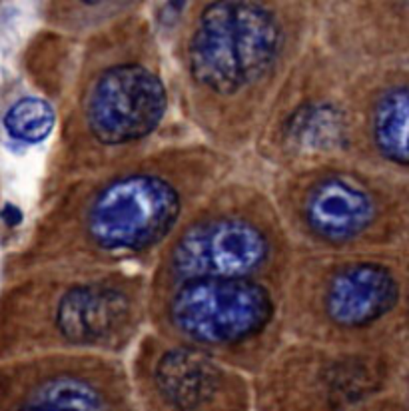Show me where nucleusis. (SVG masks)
Segmentation results:
<instances>
[{
    "label": "nucleus",
    "mask_w": 409,
    "mask_h": 411,
    "mask_svg": "<svg viewBox=\"0 0 409 411\" xmlns=\"http://www.w3.org/2000/svg\"><path fill=\"white\" fill-rule=\"evenodd\" d=\"M280 50L281 26L274 12L250 2H218L196 24L188 60L200 86L230 96L258 82Z\"/></svg>",
    "instance_id": "f257e3e1"
},
{
    "label": "nucleus",
    "mask_w": 409,
    "mask_h": 411,
    "mask_svg": "<svg viewBox=\"0 0 409 411\" xmlns=\"http://www.w3.org/2000/svg\"><path fill=\"white\" fill-rule=\"evenodd\" d=\"M274 314L268 290L246 278L186 280L174 293V327L200 344H234L258 334Z\"/></svg>",
    "instance_id": "f03ea898"
},
{
    "label": "nucleus",
    "mask_w": 409,
    "mask_h": 411,
    "mask_svg": "<svg viewBox=\"0 0 409 411\" xmlns=\"http://www.w3.org/2000/svg\"><path fill=\"white\" fill-rule=\"evenodd\" d=\"M180 208V194L168 180L132 174L96 196L88 210V236L104 249H144L172 230Z\"/></svg>",
    "instance_id": "7ed1b4c3"
},
{
    "label": "nucleus",
    "mask_w": 409,
    "mask_h": 411,
    "mask_svg": "<svg viewBox=\"0 0 409 411\" xmlns=\"http://www.w3.org/2000/svg\"><path fill=\"white\" fill-rule=\"evenodd\" d=\"M160 78L138 64H120L96 80L86 102L90 132L104 144H128L148 136L166 112Z\"/></svg>",
    "instance_id": "20e7f679"
},
{
    "label": "nucleus",
    "mask_w": 409,
    "mask_h": 411,
    "mask_svg": "<svg viewBox=\"0 0 409 411\" xmlns=\"http://www.w3.org/2000/svg\"><path fill=\"white\" fill-rule=\"evenodd\" d=\"M269 258V242L246 220H214L186 232L174 246L170 268L186 280L246 278L262 270Z\"/></svg>",
    "instance_id": "39448f33"
},
{
    "label": "nucleus",
    "mask_w": 409,
    "mask_h": 411,
    "mask_svg": "<svg viewBox=\"0 0 409 411\" xmlns=\"http://www.w3.org/2000/svg\"><path fill=\"white\" fill-rule=\"evenodd\" d=\"M398 298L399 283L393 271L381 264L359 261L332 278L323 295V305L334 324L364 327L388 314Z\"/></svg>",
    "instance_id": "423d86ee"
},
{
    "label": "nucleus",
    "mask_w": 409,
    "mask_h": 411,
    "mask_svg": "<svg viewBox=\"0 0 409 411\" xmlns=\"http://www.w3.org/2000/svg\"><path fill=\"white\" fill-rule=\"evenodd\" d=\"M303 218L315 236L330 242H345L369 227L376 218V204L364 188L330 176L308 192Z\"/></svg>",
    "instance_id": "0eeeda50"
},
{
    "label": "nucleus",
    "mask_w": 409,
    "mask_h": 411,
    "mask_svg": "<svg viewBox=\"0 0 409 411\" xmlns=\"http://www.w3.org/2000/svg\"><path fill=\"white\" fill-rule=\"evenodd\" d=\"M128 312L126 298L104 286H80L60 300L56 324L74 344H94L122 325Z\"/></svg>",
    "instance_id": "6e6552de"
},
{
    "label": "nucleus",
    "mask_w": 409,
    "mask_h": 411,
    "mask_svg": "<svg viewBox=\"0 0 409 411\" xmlns=\"http://www.w3.org/2000/svg\"><path fill=\"white\" fill-rule=\"evenodd\" d=\"M215 368L204 357L174 351L160 361L158 381L174 405L192 410L208 400L215 388Z\"/></svg>",
    "instance_id": "1a4fd4ad"
},
{
    "label": "nucleus",
    "mask_w": 409,
    "mask_h": 411,
    "mask_svg": "<svg viewBox=\"0 0 409 411\" xmlns=\"http://www.w3.org/2000/svg\"><path fill=\"white\" fill-rule=\"evenodd\" d=\"M408 88H389L377 100L374 112V138L377 150L391 162L408 164Z\"/></svg>",
    "instance_id": "9d476101"
},
{
    "label": "nucleus",
    "mask_w": 409,
    "mask_h": 411,
    "mask_svg": "<svg viewBox=\"0 0 409 411\" xmlns=\"http://www.w3.org/2000/svg\"><path fill=\"white\" fill-rule=\"evenodd\" d=\"M4 128L14 140H44L54 128V110L40 98H22L4 116Z\"/></svg>",
    "instance_id": "9b49d317"
},
{
    "label": "nucleus",
    "mask_w": 409,
    "mask_h": 411,
    "mask_svg": "<svg viewBox=\"0 0 409 411\" xmlns=\"http://www.w3.org/2000/svg\"><path fill=\"white\" fill-rule=\"evenodd\" d=\"M43 403L70 411H102V401L94 391L80 381H56L48 390Z\"/></svg>",
    "instance_id": "f8f14e48"
},
{
    "label": "nucleus",
    "mask_w": 409,
    "mask_h": 411,
    "mask_svg": "<svg viewBox=\"0 0 409 411\" xmlns=\"http://www.w3.org/2000/svg\"><path fill=\"white\" fill-rule=\"evenodd\" d=\"M2 218L6 220V224H11V226H14V224H18L22 220V214L21 210H16L14 206H4V210H2Z\"/></svg>",
    "instance_id": "ddd939ff"
},
{
    "label": "nucleus",
    "mask_w": 409,
    "mask_h": 411,
    "mask_svg": "<svg viewBox=\"0 0 409 411\" xmlns=\"http://www.w3.org/2000/svg\"><path fill=\"white\" fill-rule=\"evenodd\" d=\"M26 411H70V410H62V407H54V405L38 403V405H30Z\"/></svg>",
    "instance_id": "4468645a"
}]
</instances>
